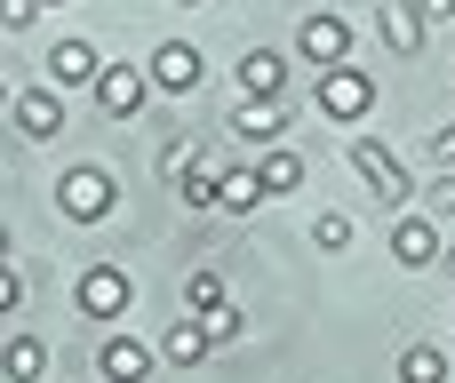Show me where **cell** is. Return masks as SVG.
<instances>
[{
	"mask_svg": "<svg viewBox=\"0 0 455 383\" xmlns=\"http://www.w3.org/2000/svg\"><path fill=\"white\" fill-rule=\"evenodd\" d=\"M112 200H120V184H112L96 160H80V168H64V176H56V208H64L72 224H104V216H112Z\"/></svg>",
	"mask_w": 455,
	"mask_h": 383,
	"instance_id": "cell-1",
	"label": "cell"
},
{
	"mask_svg": "<svg viewBox=\"0 0 455 383\" xmlns=\"http://www.w3.org/2000/svg\"><path fill=\"white\" fill-rule=\"evenodd\" d=\"M352 168H360V184H368L384 208H408V200H416V176H408L400 152H384L376 136H352Z\"/></svg>",
	"mask_w": 455,
	"mask_h": 383,
	"instance_id": "cell-2",
	"label": "cell"
},
{
	"mask_svg": "<svg viewBox=\"0 0 455 383\" xmlns=\"http://www.w3.org/2000/svg\"><path fill=\"white\" fill-rule=\"evenodd\" d=\"M312 104H320L328 120H368V112H376V80H368L360 64H328L320 88H312Z\"/></svg>",
	"mask_w": 455,
	"mask_h": 383,
	"instance_id": "cell-3",
	"label": "cell"
},
{
	"mask_svg": "<svg viewBox=\"0 0 455 383\" xmlns=\"http://www.w3.org/2000/svg\"><path fill=\"white\" fill-rule=\"evenodd\" d=\"M72 304H80L96 328H112V320L136 304V288H128V272H120V264H88V272H80V288H72Z\"/></svg>",
	"mask_w": 455,
	"mask_h": 383,
	"instance_id": "cell-4",
	"label": "cell"
},
{
	"mask_svg": "<svg viewBox=\"0 0 455 383\" xmlns=\"http://www.w3.org/2000/svg\"><path fill=\"white\" fill-rule=\"evenodd\" d=\"M152 104V72H136V64H104L96 72V112L104 120H136Z\"/></svg>",
	"mask_w": 455,
	"mask_h": 383,
	"instance_id": "cell-5",
	"label": "cell"
},
{
	"mask_svg": "<svg viewBox=\"0 0 455 383\" xmlns=\"http://www.w3.org/2000/svg\"><path fill=\"white\" fill-rule=\"evenodd\" d=\"M144 72H152V88H160V96H192V88L208 80V64H200V48H192V40H160Z\"/></svg>",
	"mask_w": 455,
	"mask_h": 383,
	"instance_id": "cell-6",
	"label": "cell"
},
{
	"mask_svg": "<svg viewBox=\"0 0 455 383\" xmlns=\"http://www.w3.org/2000/svg\"><path fill=\"white\" fill-rule=\"evenodd\" d=\"M296 48H304L320 72H328V64H352V24H344L336 8H320V16H304V24H296Z\"/></svg>",
	"mask_w": 455,
	"mask_h": 383,
	"instance_id": "cell-7",
	"label": "cell"
},
{
	"mask_svg": "<svg viewBox=\"0 0 455 383\" xmlns=\"http://www.w3.org/2000/svg\"><path fill=\"white\" fill-rule=\"evenodd\" d=\"M392 256H400L408 272H424V264H440V256H448V240H440V224H432V216H408V208H400V224H392Z\"/></svg>",
	"mask_w": 455,
	"mask_h": 383,
	"instance_id": "cell-8",
	"label": "cell"
},
{
	"mask_svg": "<svg viewBox=\"0 0 455 383\" xmlns=\"http://www.w3.org/2000/svg\"><path fill=\"white\" fill-rule=\"evenodd\" d=\"M96 72H104L96 40H56L48 48V88H96Z\"/></svg>",
	"mask_w": 455,
	"mask_h": 383,
	"instance_id": "cell-9",
	"label": "cell"
},
{
	"mask_svg": "<svg viewBox=\"0 0 455 383\" xmlns=\"http://www.w3.org/2000/svg\"><path fill=\"white\" fill-rule=\"evenodd\" d=\"M8 112H16V128H24L32 144H48V136H64V88H24V96H16Z\"/></svg>",
	"mask_w": 455,
	"mask_h": 383,
	"instance_id": "cell-10",
	"label": "cell"
},
{
	"mask_svg": "<svg viewBox=\"0 0 455 383\" xmlns=\"http://www.w3.org/2000/svg\"><path fill=\"white\" fill-rule=\"evenodd\" d=\"M96 376H104V383H152V352H144L136 336H104Z\"/></svg>",
	"mask_w": 455,
	"mask_h": 383,
	"instance_id": "cell-11",
	"label": "cell"
},
{
	"mask_svg": "<svg viewBox=\"0 0 455 383\" xmlns=\"http://www.w3.org/2000/svg\"><path fill=\"white\" fill-rule=\"evenodd\" d=\"M232 136H248V144H280V136H288V112H280V96H240V112H232Z\"/></svg>",
	"mask_w": 455,
	"mask_h": 383,
	"instance_id": "cell-12",
	"label": "cell"
},
{
	"mask_svg": "<svg viewBox=\"0 0 455 383\" xmlns=\"http://www.w3.org/2000/svg\"><path fill=\"white\" fill-rule=\"evenodd\" d=\"M376 32H384V48H400V56H416V48H424V0H384V16H376Z\"/></svg>",
	"mask_w": 455,
	"mask_h": 383,
	"instance_id": "cell-13",
	"label": "cell"
},
{
	"mask_svg": "<svg viewBox=\"0 0 455 383\" xmlns=\"http://www.w3.org/2000/svg\"><path fill=\"white\" fill-rule=\"evenodd\" d=\"M240 88H248V96H280V88H288V56H280V48H248V56H240Z\"/></svg>",
	"mask_w": 455,
	"mask_h": 383,
	"instance_id": "cell-14",
	"label": "cell"
},
{
	"mask_svg": "<svg viewBox=\"0 0 455 383\" xmlns=\"http://www.w3.org/2000/svg\"><path fill=\"white\" fill-rule=\"evenodd\" d=\"M264 200H272V192H264L256 168H224V176H216V208H224V216H248V208H264Z\"/></svg>",
	"mask_w": 455,
	"mask_h": 383,
	"instance_id": "cell-15",
	"label": "cell"
},
{
	"mask_svg": "<svg viewBox=\"0 0 455 383\" xmlns=\"http://www.w3.org/2000/svg\"><path fill=\"white\" fill-rule=\"evenodd\" d=\"M160 352H168L176 368H200V360L216 352V336H208V320L192 312V320H176V328H168V344H160Z\"/></svg>",
	"mask_w": 455,
	"mask_h": 383,
	"instance_id": "cell-16",
	"label": "cell"
},
{
	"mask_svg": "<svg viewBox=\"0 0 455 383\" xmlns=\"http://www.w3.org/2000/svg\"><path fill=\"white\" fill-rule=\"evenodd\" d=\"M0 376H8V383H40V376H48V344H40V336H8Z\"/></svg>",
	"mask_w": 455,
	"mask_h": 383,
	"instance_id": "cell-17",
	"label": "cell"
},
{
	"mask_svg": "<svg viewBox=\"0 0 455 383\" xmlns=\"http://www.w3.org/2000/svg\"><path fill=\"white\" fill-rule=\"evenodd\" d=\"M256 176H264V192L280 200V192H296V184H304V160H296L288 144H264V160H256Z\"/></svg>",
	"mask_w": 455,
	"mask_h": 383,
	"instance_id": "cell-18",
	"label": "cell"
},
{
	"mask_svg": "<svg viewBox=\"0 0 455 383\" xmlns=\"http://www.w3.org/2000/svg\"><path fill=\"white\" fill-rule=\"evenodd\" d=\"M400 383H448V352L440 344H408L400 352Z\"/></svg>",
	"mask_w": 455,
	"mask_h": 383,
	"instance_id": "cell-19",
	"label": "cell"
},
{
	"mask_svg": "<svg viewBox=\"0 0 455 383\" xmlns=\"http://www.w3.org/2000/svg\"><path fill=\"white\" fill-rule=\"evenodd\" d=\"M176 192H184V208H216V176H208V168H184Z\"/></svg>",
	"mask_w": 455,
	"mask_h": 383,
	"instance_id": "cell-20",
	"label": "cell"
},
{
	"mask_svg": "<svg viewBox=\"0 0 455 383\" xmlns=\"http://www.w3.org/2000/svg\"><path fill=\"white\" fill-rule=\"evenodd\" d=\"M184 304H192V312H208V304H224V280H216V272L200 264V272L184 280Z\"/></svg>",
	"mask_w": 455,
	"mask_h": 383,
	"instance_id": "cell-21",
	"label": "cell"
},
{
	"mask_svg": "<svg viewBox=\"0 0 455 383\" xmlns=\"http://www.w3.org/2000/svg\"><path fill=\"white\" fill-rule=\"evenodd\" d=\"M200 320H208V336H216V344H232V336H240V328H248V320H240V312H232V304H208V312H200Z\"/></svg>",
	"mask_w": 455,
	"mask_h": 383,
	"instance_id": "cell-22",
	"label": "cell"
},
{
	"mask_svg": "<svg viewBox=\"0 0 455 383\" xmlns=\"http://www.w3.org/2000/svg\"><path fill=\"white\" fill-rule=\"evenodd\" d=\"M312 240H320V248H352V216H320Z\"/></svg>",
	"mask_w": 455,
	"mask_h": 383,
	"instance_id": "cell-23",
	"label": "cell"
},
{
	"mask_svg": "<svg viewBox=\"0 0 455 383\" xmlns=\"http://www.w3.org/2000/svg\"><path fill=\"white\" fill-rule=\"evenodd\" d=\"M32 16H40V0H0V24H8V32H24Z\"/></svg>",
	"mask_w": 455,
	"mask_h": 383,
	"instance_id": "cell-24",
	"label": "cell"
},
{
	"mask_svg": "<svg viewBox=\"0 0 455 383\" xmlns=\"http://www.w3.org/2000/svg\"><path fill=\"white\" fill-rule=\"evenodd\" d=\"M16 304H24V280H16V272H8V264H0V320H8V312H16Z\"/></svg>",
	"mask_w": 455,
	"mask_h": 383,
	"instance_id": "cell-25",
	"label": "cell"
},
{
	"mask_svg": "<svg viewBox=\"0 0 455 383\" xmlns=\"http://www.w3.org/2000/svg\"><path fill=\"white\" fill-rule=\"evenodd\" d=\"M424 200H432V216H455V176H440V184H432Z\"/></svg>",
	"mask_w": 455,
	"mask_h": 383,
	"instance_id": "cell-26",
	"label": "cell"
},
{
	"mask_svg": "<svg viewBox=\"0 0 455 383\" xmlns=\"http://www.w3.org/2000/svg\"><path fill=\"white\" fill-rule=\"evenodd\" d=\"M432 152H440V168H455V120L440 128V136H432Z\"/></svg>",
	"mask_w": 455,
	"mask_h": 383,
	"instance_id": "cell-27",
	"label": "cell"
},
{
	"mask_svg": "<svg viewBox=\"0 0 455 383\" xmlns=\"http://www.w3.org/2000/svg\"><path fill=\"white\" fill-rule=\"evenodd\" d=\"M424 16H455V0H424Z\"/></svg>",
	"mask_w": 455,
	"mask_h": 383,
	"instance_id": "cell-28",
	"label": "cell"
},
{
	"mask_svg": "<svg viewBox=\"0 0 455 383\" xmlns=\"http://www.w3.org/2000/svg\"><path fill=\"white\" fill-rule=\"evenodd\" d=\"M440 264H448V272H455V240H448V256H440Z\"/></svg>",
	"mask_w": 455,
	"mask_h": 383,
	"instance_id": "cell-29",
	"label": "cell"
},
{
	"mask_svg": "<svg viewBox=\"0 0 455 383\" xmlns=\"http://www.w3.org/2000/svg\"><path fill=\"white\" fill-rule=\"evenodd\" d=\"M0 256H8V232H0Z\"/></svg>",
	"mask_w": 455,
	"mask_h": 383,
	"instance_id": "cell-30",
	"label": "cell"
},
{
	"mask_svg": "<svg viewBox=\"0 0 455 383\" xmlns=\"http://www.w3.org/2000/svg\"><path fill=\"white\" fill-rule=\"evenodd\" d=\"M176 8H200V0H176Z\"/></svg>",
	"mask_w": 455,
	"mask_h": 383,
	"instance_id": "cell-31",
	"label": "cell"
},
{
	"mask_svg": "<svg viewBox=\"0 0 455 383\" xmlns=\"http://www.w3.org/2000/svg\"><path fill=\"white\" fill-rule=\"evenodd\" d=\"M0 104H8V88H0Z\"/></svg>",
	"mask_w": 455,
	"mask_h": 383,
	"instance_id": "cell-32",
	"label": "cell"
},
{
	"mask_svg": "<svg viewBox=\"0 0 455 383\" xmlns=\"http://www.w3.org/2000/svg\"><path fill=\"white\" fill-rule=\"evenodd\" d=\"M40 8H56V0H40Z\"/></svg>",
	"mask_w": 455,
	"mask_h": 383,
	"instance_id": "cell-33",
	"label": "cell"
}]
</instances>
